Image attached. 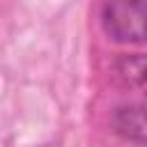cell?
I'll return each instance as SVG.
<instances>
[{"instance_id": "6da1fadb", "label": "cell", "mask_w": 147, "mask_h": 147, "mask_svg": "<svg viewBox=\"0 0 147 147\" xmlns=\"http://www.w3.org/2000/svg\"><path fill=\"white\" fill-rule=\"evenodd\" d=\"M101 28L117 44H142L145 0H106L101 7Z\"/></svg>"}, {"instance_id": "7a4b0ae2", "label": "cell", "mask_w": 147, "mask_h": 147, "mask_svg": "<svg viewBox=\"0 0 147 147\" xmlns=\"http://www.w3.org/2000/svg\"><path fill=\"white\" fill-rule=\"evenodd\" d=\"M113 131L124 140L145 145L147 126H145V106L142 103H126L117 106L113 113Z\"/></svg>"}, {"instance_id": "3957f363", "label": "cell", "mask_w": 147, "mask_h": 147, "mask_svg": "<svg viewBox=\"0 0 147 147\" xmlns=\"http://www.w3.org/2000/svg\"><path fill=\"white\" fill-rule=\"evenodd\" d=\"M117 74L136 87H142L145 83V55L142 53H133V55H124L117 60Z\"/></svg>"}]
</instances>
